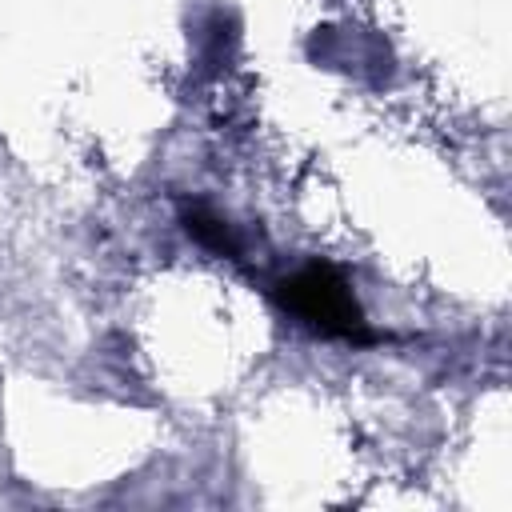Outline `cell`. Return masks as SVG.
I'll return each instance as SVG.
<instances>
[{
    "instance_id": "cell-1",
    "label": "cell",
    "mask_w": 512,
    "mask_h": 512,
    "mask_svg": "<svg viewBox=\"0 0 512 512\" xmlns=\"http://www.w3.org/2000/svg\"><path fill=\"white\" fill-rule=\"evenodd\" d=\"M280 304L316 336L348 340V344H372V328L348 288V280L328 264H304L292 276L276 284Z\"/></svg>"
},
{
    "instance_id": "cell-2",
    "label": "cell",
    "mask_w": 512,
    "mask_h": 512,
    "mask_svg": "<svg viewBox=\"0 0 512 512\" xmlns=\"http://www.w3.org/2000/svg\"><path fill=\"white\" fill-rule=\"evenodd\" d=\"M184 228H188V236H196L204 248H216V252H224V256H236V252H240V244H236L228 220L216 216V212L204 208V204L184 208Z\"/></svg>"
}]
</instances>
